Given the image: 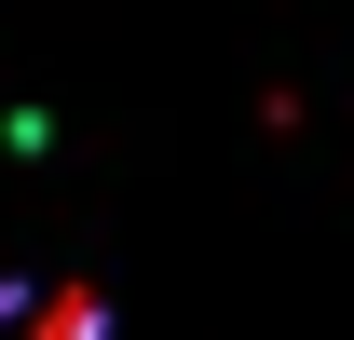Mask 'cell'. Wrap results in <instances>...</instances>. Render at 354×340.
Here are the masks:
<instances>
[{
  "label": "cell",
  "mask_w": 354,
  "mask_h": 340,
  "mask_svg": "<svg viewBox=\"0 0 354 340\" xmlns=\"http://www.w3.org/2000/svg\"><path fill=\"white\" fill-rule=\"evenodd\" d=\"M0 340H123L109 327V299H82V286H0Z\"/></svg>",
  "instance_id": "1"
}]
</instances>
